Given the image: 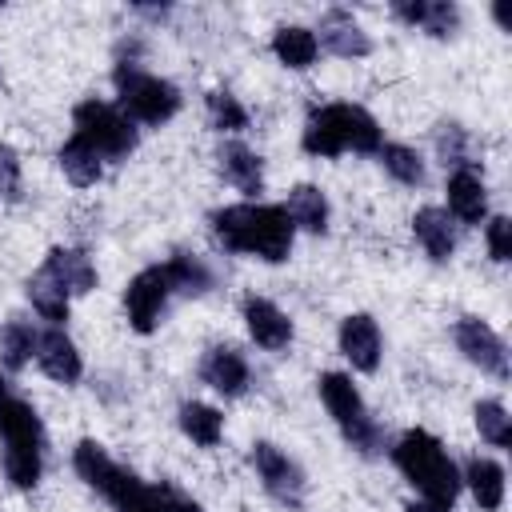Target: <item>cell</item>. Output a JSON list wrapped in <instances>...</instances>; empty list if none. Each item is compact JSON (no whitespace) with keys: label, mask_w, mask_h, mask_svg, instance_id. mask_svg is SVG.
Instances as JSON below:
<instances>
[{"label":"cell","mask_w":512,"mask_h":512,"mask_svg":"<svg viewBox=\"0 0 512 512\" xmlns=\"http://www.w3.org/2000/svg\"><path fill=\"white\" fill-rule=\"evenodd\" d=\"M72 468L84 484H92L116 512H200L192 496H184L172 484H144L136 472L120 468L96 440H80L72 452Z\"/></svg>","instance_id":"obj_1"},{"label":"cell","mask_w":512,"mask_h":512,"mask_svg":"<svg viewBox=\"0 0 512 512\" xmlns=\"http://www.w3.org/2000/svg\"><path fill=\"white\" fill-rule=\"evenodd\" d=\"M212 232L228 252H248L268 264H280L292 252L296 224L280 204H228L212 212Z\"/></svg>","instance_id":"obj_2"},{"label":"cell","mask_w":512,"mask_h":512,"mask_svg":"<svg viewBox=\"0 0 512 512\" xmlns=\"http://www.w3.org/2000/svg\"><path fill=\"white\" fill-rule=\"evenodd\" d=\"M0 440H4V476L12 488H32L40 480V452H44V428L28 400L12 392V384L0 376Z\"/></svg>","instance_id":"obj_3"},{"label":"cell","mask_w":512,"mask_h":512,"mask_svg":"<svg viewBox=\"0 0 512 512\" xmlns=\"http://www.w3.org/2000/svg\"><path fill=\"white\" fill-rule=\"evenodd\" d=\"M392 460L396 468L404 472V480L428 500V504H440V508H452V500L460 496V472L456 464L448 460L444 444L420 428L404 432L392 448Z\"/></svg>","instance_id":"obj_4"},{"label":"cell","mask_w":512,"mask_h":512,"mask_svg":"<svg viewBox=\"0 0 512 512\" xmlns=\"http://www.w3.org/2000/svg\"><path fill=\"white\" fill-rule=\"evenodd\" d=\"M304 152L340 156V152H380V124L360 104H324L304 124Z\"/></svg>","instance_id":"obj_5"},{"label":"cell","mask_w":512,"mask_h":512,"mask_svg":"<svg viewBox=\"0 0 512 512\" xmlns=\"http://www.w3.org/2000/svg\"><path fill=\"white\" fill-rule=\"evenodd\" d=\"M116 96H120V112L128 120H140V124H164L180 112V92L176 84L136 68L132 60H120L116 64Z\"/></svg>","instance_id":"obj_6"},{"label":"cell","mask_w":512,"mask_h":512,"mask_svg":"<svg viewBox=\"0 0 512 512\" xmlns=\"http://www.w3.org/2000/svg\"><path fill=\"white\" fill-rule=\"evenodd\" d=\"M320 400L328 408V416L336 420V428L344 432V440L360 452H376L380 448V428L364 408V396L356 392V384L344 372H324L320 376Z\"/></svg>","instance_id":"obj_7"},{"label":"cell","mask_w":512,"mask_h":512,"mask_svg":"<svg viewBox=\"0 0 512 512\" xmlns=\"http://www.w3.org/2000/svg\"><path fill=\"white\" fill-rule=\"evenodd\" d=\"M72 120H76L72 136H80L88 148H96L100 160H120L136 148V124L104 100H80Z\"/></svg>","instance_id":"obj_8"},{"label":"cell","mask_w":512,"mask_h":512,"mask_svg":"<svg viewBox=\"0 0 512 512\" xmlns=\"http://www.w3.org/2000/svg\"><path fill=\"white\" fill-rule=\"evenodd\" d=\"M168 296H172V280H168V272H164V264H156V268H144V272H136L132 280H128V288H124V308H128V324L140 332V336H148L156 324H160V312H164V304H168Z\"/></svg>","instance_id":"obj_9"},{"label":"cell","mask_w":512,"mask_h":512,"mask_svg":"<svg viewBox=\"0 0 512 512\" xmlns=\"http://www.w3.org/2000/svg\"><path fill=\"white\" fill-rule=\"evenodd\" d=\"M252 468H256V476L264 480V488H268L272 500H280V504H288V508H300V504H304V472H300V464L288 460L276 444L260 440V444L252 448Z\"/></svg>","instance_id":"obj_10"},{"label":"cell","mask_w":512,"mask_h":512,"mask_svg":"<svg viewBox=\"0 0 512 512\" xmlns=\"http://www.w3.org/2000/svg\"><path fill=\"white\" fill-rule=\"evenodd\" d=\"M456 348L480 368V372H488V376H496V380H508V348H504V340L484 324V320H476V316H464V320H456Z\"/></svg>","instance_id":"obj_11"},{"label":"cell","mask_w":512,"mask_h":512,"mask_svg":"<svg viewBox=\"0 0 512 512\" xmlns=\"http://www.w3.org/2000/svg\"><path fill=\"white\" fill-rule=\"evenodd\" d=\"M36 364L44 376H52L56 384H76L84 364H80V352L76 344L64 336V328H44L36 332Z\"/></svg>","instance_id":"obj_12"},{"label":"cell","mask_w":512,"mask_h":512,"mask_svg":"<svg viewBox=\"0 0 512 512\" xmlns=\"http://www.w3.org/2000/svg\"><path fill=\"white\" fill-rule=\"evenodd\" d=\"M340 352L352 360L356 372H376L380 364V328L368 312H352L340 324Z\"/></svg>","instance_id":"obj_13"},{"label":"cell","mask_w":512,"mask_h":512,"mask_svg":"<svg viewBox=\"0 0 512 512\" xmlns=\"http://www.w3.org/2000/svg\"><path fill=\"white\" fill-rule=\"evenodd\" d=\"M244 324H248L252 340L260 348H268V352H280V348L292 344V320L264 296H248L244 300Z\"/></svg>","instance_id":"obj_14"},{"label":"cell","mask_w":512,"mask_h":512,"mask_svg":"<svg viewBox=\"0 0 512 512\" xmlns=\"http://www.w3.org/2000/svg\"><path fill=\"white\" fill-rule=\"evenodd\" d=\"M316 44H324L328 52H336V56H344V60L372 52L368 32H364V28L356 24V16L344 12V8H328V12L320 16V40H316Z\"/></svg>","instance_id":"obj_15"},{"label":"cell","mask_w":512,"mask_h":512,"mask_svg":"<svg viewBox=\"0 0 512 512\" xmlns=\"http://www.w3.org/2000/svg\"><path fill=\"white\" fill-rule=\"evenodd\" d=\"M200 380H204L208 388H216L220 396H240V392L248 388V364H244V356H240L236 348L216 344V348H208L204 360H200Z\"/></svg>","instance_id":"obj_16"},{"label":"cell","mask_w":512,"mask_h":512,"mask_svg":"<svg viewBox=\"0 0 512 512\" xmlns=\"http://www.w3.org/2000/svg\"><path fill=\"white\" fill-rule=\"evenodd\" d=\"M392 16L428 32V36H452L460 28V8L448 0H396Z\"/></svg>","instance_id":"obj_17"},{"label":"cell","mask_w":512,"mask_h":512,"mask_svg":"<svg viewBox=\"0 0 512 512\" xmlns=\"http://www.w3.org/2000/svg\"><path fill=\"white\" fill-rule=\"evenodd\" d=\"M44 272L68 292V296H84L96 288V264L88 260V252L80 248H52L44 260Z\"/></svg>","instance_id":"obj_18"},{"label":"cell","mask_w":512,"mask_h":512,"mask_svg":"<svg viewBox=\"0 0 512 512\" xmlns=\"http://www.w3.org/2000/svg\"><path fill=\"white\" fill-rule=\"evenodd\" d=\"M216 160H220V172H224V180L232 188H240L244 196H260L264 192V168H260L252 148H244L240 140H224Z\"/></svg>","instance_id":"obj_19"},{"label":"cell","mask_w":512,"mask_h":512,"mask_svg":"<svg viewBox=\"0 0 512 512\" xmlns=\"http://www.w3.org/2000/svg\"><path fill=\"white\" fill-rule=\"evenodd\" d=\"M448 212L464 224H480L488 212V192L476 168H456L448 176Z\"/></svg>","instance_id":"obj_20"},{"label":"cell","mask_w":512,"mask_h":512,"mask_svg":"<svg viewBox=\"0 0 512 512\" xmlns=\"http://www.w3.org/2000/svg\"><path fill=\"white\" fill-rule=\"evenodd\" d=\"M412 232H416V240L424 244V252L432 256V260H448L452 256V248H456V232H452V216L444 212V208H420L416 216H412Z\"/></svg>","instance_id":"obj_21"},{"label":"cell","mask_w":512,"mask_h":512,"mask_svg":"<svg viewBox=\"0 0 512 512\" xmlns=\"http://www.w3.org/2000/svg\"><path fill=\"white\" fill-rule=\"evenodd\" d=\"M460 484L472 488V500H476L484 512H496V508L504 504V468H500L496 460H484V456L468 460Z\"/></svg>","instance_id":"obj_22"},{"label":"cell","mask_w":512,"mask_h":512,"mask_svg":"<svg viewBox=\"0 0 512 512\" xmlns=\"http://www.w3.org/2000/svg\"><path fill=\"white\" fill-rule=\"evenodd\" d=\"M272 52H276V60L288 64V68H308V64L316 60L320 44H316V32H312V28L284 24V28H276V36H272Z\"/></svg>","instance_id":"obj_23"},{"label":"cell","mask_w":512,"mask_h":512,"mask_svg":"<svg viewBox=\"0 0 512 512\" xmlns=\"http://www.w3.org/2000/svg\"><path fill=\"white\" fill-rule=\"evenodd\" d=\"M288 220L292 224H300L304 232H324L328 228V200H324V192L320 188H312V184H296L292 192H288Z\"/></svg>","instance_id":"obj_24"},{"label":"cell","mask_w":512,"mask_h":512,"mask_svg":"<svg viewBox=\"0 0 512 512\" xmlns=\"http://www.w3.org/2000/svg\"><path fill=\"white\" fill-rule=\"evenodd\" d=\"M56 160H60L64 176H68L76 188L96 184V180H100V172H104V160H100V156H96V148H88L80 136H72V140L56 152Z\"/></svg>","instance_id":"obj_25"},{"label":"cell","mask_w":512,"mask_h":512,"mask_svg":"<svg viewBox=\"0 0 512 512\" xmlns=\"http://www.w3.org/2000/svg\"><path fill=\"white\" fill-rule=\"evenodd\" d=\"M180 428H184V436H188L192 444L212 448V444L220 440V432H224V416H220L212 404L188 400V404H180Z\"/></svg>","instance_id":"obj_26"},{"label":"cell","mask_w":512,"mask_h":512,"mask_svg":"<svg viewBox=\"0 0 512 512\" xmlns=\"http://www.w3.org/2000/svg\"><path fill=\"white\" fill-rule=\"evenodd\" d=\"M28 300H32V308L44 316V320H52V328H60V320H68V292L40 268L36 276H28Z\"/></svg>","instance_id":"obj_27"},{"label":"cell","mask_w":512,"mask_h":512,"mask_svg":"<svg viewBox=\"0 0 512 512\" xmlns=\"http://www.w3.org/2000/svg\"><path fill=\"white\" fill-rule=\"evenodd\" d=\"M168 280H172V292H184V296H204L212 288V272L204 268L200 256H188V252H176L168 264H164Z\"/></svg>","instance_id":"obj_28"},{"label":"cell","mask_w":512,"mask_h":512,"mask_svg":"<svg viewBox=\"0 0 512 512\" xmlns=\"http://www.w3.org/2000/svg\"><path fill=\"white\" fill-rule=\"evenodd\" d=\"M32 356H36V332H32V324L8 320V324L0 328V364H4L8 372H20Z\"/></svg>","instance_id":"obj_29"},{"label":"cell","mask_w":512,"mask_h":512,"mask_svg":"<svg viewBox=\"0 0 512 512\" xmlns=\"http://www.w3.org/2000/svg\"><path fill=\"white\" fill-rule=\"evenodd\" d=\"M476 428L492 448H508L512 444V416L504 412L500 400H480L476 404Z\"/></svg>","instance_id":"obj_30"},{"label":"cell","mask_w":512,"mask_h":512,"mask_svg":"<svg viewBox=\"0 0 512 512\" xmlns=\"http://www.w3.org/2000/svg\"><path fill=\"white\" fill-rule=\"evenodd\" d=\"M380 160L400 184H424V160L408 144H380Z\"/></svg>","instance_id":"obj_31"},{"label":"cell","mask_w":512,"mask_h":512,"mask_svg":"<svg viewBox=\"0 0 512 512\" xmlns=\"http://www.w3.org/2000/svg\"><path fill=\"white\" fill-rule=\"evenodd\" d=\"M208 116H212V128H220V132L248 128V112L240 108V100L232 92H208Z\"/></svg>","instance_id":"obj_32"},{"label":"cell","mask_w":512,"mask_h":512,"mask_svg":"<svg viewBox=\"0 0 512 512\" xmlns=\"http://www.w3.org/2000/svg\"><path fill=\"white\" fill-rule=\"evenodd\" d=\"M24 196V180H20V156L12 144H0V200L16 204Z\"/></svg>","instance_id":"obj_33"},{"label":"cell","mask_w":512,"mask_h":512,"mask_svg":"<svg viewBox=\"0 0 512 512\" xmlns=\"http://www.w3.org/2000/svg\"><path fill=\"white\" fill-rule=\"evenodd\" d=\"M436 148H440L444 164H452V168H472V164H468V152H464V132H460L456 124H440Z\"/></svg>","instance_id":"obj_34"},{"label":"cell","mask_w":512,"mask_h":512,"mask_svg":"<svg viewBox=\"0 0 512 512\" xmlns=\"http://www.w3.org/2000/svg\"><path fill=\"white\" fill-rule=\"evenodd\" d=\"M488 252H492V260H508L512 256V220L508 216H492L488 220Z\"/></svg>","instance_id":"obj_35"},{"label":"cell","mask_w":512,"mask_h":512,"mask_svg":"<svg viewBox=\"0 0 512 512\" xmlns=\"http://www.w3.org/2000/svg\"><path fill=\"white\" fill-rule=\"evenodd\" d=\"M408 512H448V508H440V504H428V500H420V504H408Z\"/></svg>","instance_id":"obj_36"},{"label":"cell","mask_w":512,"mask_h":512,"mask_svg":"<svg viewBox=\"0 0 512 512\" xmlns=\"http://www.w3.org/2000/svg\"><path fill=\"white\" fill-rule=\"evenodd\" d=\"M0 88H4V68H0Z\"/></svg>","instance_id":"obj_37"}]
</instances>
